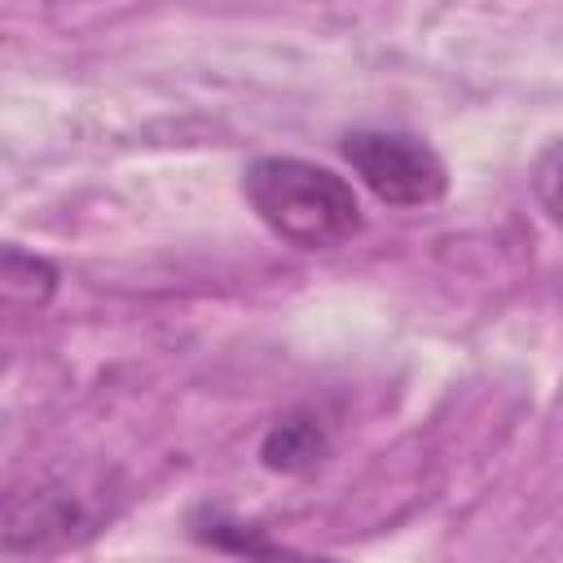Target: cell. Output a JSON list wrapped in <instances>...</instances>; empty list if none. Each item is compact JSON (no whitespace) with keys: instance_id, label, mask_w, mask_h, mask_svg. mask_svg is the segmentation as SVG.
<instances>
[{"instance_id":"1","label":"cell","mask_w":563,"mask_h":563,"mask_svg":"<svg viewBox=\"0 0 563 563\" xmlns=\"http://www.w3.org/2000/svg\"><path fill=\"white\" fill-rule=\"evenodd\" d=\"M242 194L268 233L299 251H334L365 229L356 189L308 158L260 154L242 172Z\"/></svg>"},{"instance_id":"2","label":"cell","mask_w":563,"mask_h":563,"mask_svg":"<svg viewBox=\"0 0 563 563\" xmlns=\"http://www.w3.org/2000/svg\"><path fill=\"white\" fill-rule=\"evenodd\" d=\"M114 515V493L106 479L75 475H31L4 493V550L9 554H53L66 545H84Z\"/></svg>"},{"instance_id":"3","label":"cell","mask_w":563,"mask_h":563,"mask_svg":"<svg viewBox=\"0 0 563 563\" xmlns=\"http://www.w3.org/2000/svg\"><path fill=\"white\" fill-rule=\"evenodd\" d=\"M339 154L352 167V176L383 207L418 211V207H435L449 194V167H444V158L427 141H418L409 132L356 128V132H343Z\"/></svg>"},{"instance_id":"4","label":"cell","mask_w":563,"mask_h":563,"mask_svg":"<svg viewBox=\"0 0 563 563\" xmlns=\"http://www.w3.org/2000/svg\"><path fill=\"white\" fill-rule=\"evenodd\" d=\"M330 453V431L325 422L312 413V409H290L286 418H277L260 444V457L268 471H282V475H299V471H312L321 457Z\"/></svg>"},{"instance_id":"5","label":"cell","mask_w":563,"mask_h":563,"mask_svg":"<svg viewBox=\"0 0 563 563\" xmlns=\"http://www.w3.org/2000/svg\"><path fill=\"white\" fill-rule=\"evenodd\" d=\"M0 290L13 308H44L57 290V268L44 260V255H31L22 246H4V260H0Z\"/></svg>"},{"instance_id":"6","label":"cell","mask_w":563,"mask_h":563,"mask_svg":"<svg viewBox=\"0 0 563 563\" xmlns=\"http://www.w3.org/2000/svg\"><path fill=\"white\" fill-rule=\"evenodd\" d=\"M532 194L541 211L563 229V141H550L532 163Z\"/></svg>"}]
</instances>
